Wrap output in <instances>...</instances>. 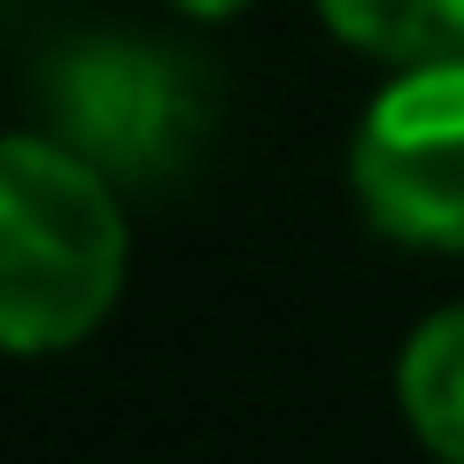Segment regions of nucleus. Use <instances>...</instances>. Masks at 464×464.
<instances>
[{
	"mask_svg": "<svg viewBox=\"0 0 464 464\" xmlns=\"http://www.w3.org/2000/svg\"><path fill=\"white\" fill-rule=\"evenodd\" d=\"M124 295V209L101 170L47 132L0 148V341L16 356L78 348Z\"/></svg>",
	"mask_w": 464,
	"mask_h": 464,
	"instance_id": "nucleus-1",
	"label": "nucleus"
},
{
	"mask_svg": "<svg viewBox=\"0 0 464 464\" xmlns=\"http://www.w3.org/2000/svg\"><path fill=\"white\" fill-rule=\"evenodd\" d=\"M333 39L372 63L426 70V63H464V0H317Z\"/></svg>",
	"mask_w": 464,
	"mask_h": 464,
	"instance_id": "nucleus-4",
	"label": "nucleus"
},
{
	"mask_svg": "<svg viewBox=\"0 0 464 464\" xmlns=\"http://www.w3.org/2000/svg\"><path fill=\"white\" fill-rule=\"evenodd\" d=\"M39 132L116 194H163L217 132V78L201 54L148 32H78L39 63Z\"/></svg>",
	"mask_w": 464,
	"mask_h": 464,
	"instance_id": "nucleus-2",
	"label": "nucleus"
},
{
	"mask_svg": "<svg viewBox=\"0 0 464 464\" xmlns=\"http://www.w3.org/2000/svg\"><path fill=\"white\" fill-rule=\"evenodd\" d=\"M395 395H402V418H411L418 441L441 464H464V302L457 310H433L411 333Z\"/></svg>",
	"mask_w": 464,
	"mask_h": 464,
	"instance_id": "nucleus-5",
	"label": "nucleus"
},
{
	"mask_svg": "<svg viewBox=\"0 0 464 464\" xmlns=\"http://www.w3.org/2000/svg\"><path fill=\"white\" fill-rule=\"evenodd\" d=\"M348 186L372 232L464 256V63L395 70L348 140Z\"/></svg>",
	"mask_w": 464,
	"mask_h": 464,
	"instance_id": "nucleus-3",
	"label": "nucleus"
},
{
	"mask_svg": "<svg viewBox=\"0 0 464 464\" xmlns=\"http://www.w3.org/2000/svg\"><path fill=\"white\" fill-rule=\"evenodd\" d=\"M179 16H194V24H225V16H240L248 0H170Z\"/></svg>",
	"mask_w": 464,
	"mask_h": 464,
	"instance_id": "nucleus-6",
	"label": "nucleus"
}]
</instances>
